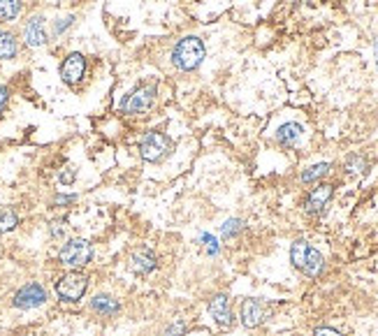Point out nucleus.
<instances>
[{"instance_id": "f257e3e1", "label": "nucleus", "mask_w": 378, "mask_h": 336, "mask_svg": "<svg viewBox=\"0 0 378 336\" xmlns=\"http://www.w3.org/2000/svg\"><path fill=\"white\" fill-rule=\"evenodd\" d=\"M204 56H206V47H204L202 38H198V35H186V38H181L172 47L169 60H172V65L179 72H195L200 65H202Z\"/></svg>"}, {"instance_id": "f03ea898", "label": "nucleus", "mask_w": 378, "mask_h": 336, "mask_svg": "<svg viewBox=\"0 0 378 336\" xmlns=\"http://www.w3.org/2000/svg\"><path fill=\"white\" fill-rule=\"evenodd\" d=\"M290 262L309 278H318L322 274V269H325V260H322L320 250H316L314 246H309V243L302 239L290 246Z\"/></svg>"}, {"instance_id": "7ed1b4c3", "label": "nucleus", "mask_w": 378, "mask_h": 336, "mask_svg": "<svg viewBox=\"0 0 378 336\" xmlns=\"http://www.w3.org/2000/svg\"><path fill=\"white\" fill-rule=\"evenodd\" d=\"M139 158L146 163H163L174 151V142L161 130H149L137 144Z\"/></svg>"}, {"instance_id": "20e7f679", "label": "nucleus", "mask_w": 378, "mask_h": 336, "mask_svg": "<svg viewBox=\"0 0 378 336\" xmlns=\"http://www.w3.org/2000/svg\"><path fill=\"white\" fill-rule=\"evenodd\" d=\"M93 260V243L88 239H68L58 250V262L65 269H84Z\"/></svg>"}, {"instance_id": "39448f33", "label": "nucleus", "mask_w": 378, "mask_h": 336, "mask_svg": "<svg viewBox=\"0 0 378 336\" xmlns=\"http://www.w3.org/2000/svg\"><path fill=\"white\" fill-rule=\"evenodd\" d=\"M88 290V276L79 269H70L68 274H63L56 280V295L60 302H68V304H77L82 302L84 295Z\"/></svg>"}, {"instance_id": "423d86ee", "label": "nucleus", "mask_w": 378, "mask_h": 336, "mask_svg": "<svg viewBox=\"0 0 378 336\" xmlns=\"http://www.w3.org/2000/svg\"><path fill=\"white\" fill-rule=\"evenodd\" d=\"M156 97H158V88L154 84H144V86H137L135 91H130V93L121 100L119 109H121V114H126V116L144 114L156 105Z\"/></svg>"}, {"instance_id": "0eeeda50", "label": "nucleus", "mask_w": 378, "mask_h": 336, "mask_svg": "<svg viewBox=\"0 0 378 336\" xmlns=\"http://www.w3.org/2000/svg\"><path fill=\"white\" fill-rule=\"evenodd\" d=\"M45 302H47V290H45V285L38 283V280H30V283L21 285V288L14 292V297H12V304L21 311L38 309Z\"/></svg>"}, {"instance_id": "6e6552de", "label": "nucleus", "mask_w": 378, "mask_h": 336, "mask_svg": "<svg viewBox=\"0 0 378 336\" xmlns=\"http://www.w3.org/2000/svg\"><path fill=\"white\" fill-rule=\"evenodd\" d=\"M86 56L79 51H72L68 56L63 58V63H60V79H63L68 86H77V84L84 82V77H86Z\"/></svg>"}, {"instance_id": "1a4fd4ad", "label": "nucleus", "mask_w": 378, "mask_h": 336, "mask_svg": "<svg viewBox=\"0 0 378 336\" xmlns=\"http://www.w3.org/2000/svg\"><path fill=\"white\" fill-rule=\"evenodd\" d=\"M49 42V35H47V23H45V16L35 14L30 16L23 26V45L28 49H40L45 47Z\"/></svg>"}, {"instance_id": "9d476101", "label": "nucleus", "mask_w": 378, "mask_h": 336, "mask_svg": "<svg viewBox=\"0 0 378 336\" xmlns=\"http://www.w3.org/2000/svg\"><path fill=\"white\" fill-rule=\"evenodd\" d=\"M209 315L213 317L218 327L230 329L235 325V313L233 307H230V297L228 295H213L209 299Z\"/></svg>"}, {"instance_id": "9b49d317", "label": "nucleus", "mask_w": 378, "mask_h": 336, "mask_svg": "<svg viewBox=\"0 0 378 336\" xmlns=\"http://www.w3.org/2000/svg\"><path fill=\"white\" fill-rule=\"evenodd\" d=\"M332 195H334V186H330V183H318V186L309 193L307 202H304V209H307V213H311V216H318V213L325 211V206L330 204Z\"/></svg>"}, {"instance_id": "f8f14e48", "label": "nucleus", "mask_w": 378, "mask_h": 336, "mask_svg": "<svg viewBox=\"0 0 378 336\" xmlns=\"http://www.w3.org/2000/svg\"><path fill=\"white\" fill-rule=\"evenodd\" d=\"M265 315H267V311L260 299L248 297L241 302V325L244 327H248V329L260 327L262 322H265Z\"/></svg>"}, {"instance_id": "ddd939ff", "label": "nucleus", "mask_w": 378, "mask_h": 336, "mask_svg": "<svg viewBox=\"0 0 378 336\" xmlns=\"http://www.w3.org/2000/svg\"><path fill=\"white\" fill-rule=\"evenodd\" d=\"M158 267V258L156 253L151 248H135L130 255V269L137 274V276H146V274H151L154 269Z\"/></svg>"}, {"instance_id": "4468645a", "label": "nucleus", "mask_w": 378, "mask_h": 336, "mask_svg": "<svg viewBox=\"0 0 378 336\" xmlns=\"http://www.w3.org/2000/svg\"><path fill=\"white\" fill-rule=\"evenodd\" d=\"M88 307H91V311H93V313L105 315V317L117 315L119 311H121L119 299H114L112 295H95V297L88 302Z\"/></svg>"}, {"instance_id": "2eb2a0df", "label": "nucleus", "mask_w": 378, "mask_h": 336, "mask_svg": "<svg viewBox=\"0 0 378 336\" xmlns=\"http://www.w3.org/2000/svg\"><path fill=\"white\" fill-rule=\"evenodd\" d=\"M304 128L300 123H283L276 130V142L281 146H295L302 139Z\"/></svg>"}, {"instance_id": "dca6fc26", "label": "nucleus", "mask_w": 378, "mask_h": 336, "mask_svg": "<svg viewBox=\"0 0 378 336\" xmlns=\"http://www.w3.org/2000/svg\"><path fill=\"white\" fill-rule=\"evenodd\" d=\"M19 53V42H16L14 33L10 30H0V60H12Z\"/></svg>"}, {"instance_id": "f3484780", "label": "nucleus", "mask_w": 378, "mask_h": 336, "mask_svg": "<svg viewBox=\"0 0 378 336\" xmlns=\"http://www.w3.org/2000/svg\"><path fill=\"white\" fill-rule=\"evenodd\" d=\"M330 169H332L330 163H316V165H311V167L304 169L300 179H302V183H316L318 179H322V176L330 174Z\"/></svg>"}, {"instance_id": "a211bd4d", "label": "nucleus", "mask_w": 378, "mask_h": 336, "mask_svg": "<svg viewBox=\"0 0 378 336\" xmlns=\"http://www.w3.org/2000/svg\"><path fill=\"white\" fill-rule=\"evenodd\" d=\"M23 0H0V23L14 21L21 14Z\"/></svg>"}, {"instance_id": "6ab92c4d", "label": "nucleus", "mask_w": 378, "mask_h": 336, "mask_svg": "<svg viewBox=\"0 0 378 336\" xmlns=\"http://www.w3.org/2000/svg\"><path fill=\"white\" fill-rule=\"evenodd\" d=\"M16 225H19V216H16V211L10 209V206L0 204V235L16 230Z\"/></svg>"}, {"instance_id": "aec40b11", "label": "nucleus", "mask_w": 378, "mask_h": 336, "mask_svg": "<svg viewBox=\"0 0 378 336\" xmlns=\"http://www.w3.org/2000/svg\"><path fill=\"white\" fill-rule=\"evenodd\" d=\"M244 230V221L241 218H228L223 225H221V237L223 239H233L239 232Z\"/></svg>"}, {"instance_id": "412c9836", "label": "nucleus", "mask_w": 378, "mask_h": 336, "mask_svg": "<svg viewBox=\"0 0 378 336\" xmlns=\"http://www.w3.org/2000/svg\"><path fill=\"white\" fill-rule=\"evenodd\" d=\"M367 167H369V163L364 156H351L349 160H346V169H349L351 174H362V172H367Z\"/></svg>"}, {"instance_id": "4be33fe9", "label": "nucleus", "mask_w": 378, "mask_h": 336, "mask_svg": "<svg viewBox=\"0 0 378 336\" xmlns=\"http://www.w3.org/2000/svg\"><path fill=\"white\" fill-rule=\"evenodd\" d=\"M200 241H202V246L206 250V255H218L221 253V246H218V239L213 235H209V232H202L200 235Z\"/></svg>"}, {"instance_id": "5701e85b", "label": "nucleus", "mask_w": 378, "mask_h": 336, "mask_svg": "<svg viewBox=\"0 0 378 336\" xmlns=\"http://www.w3.org/2000/svg\"><path fill=\"white\" fill-rule=\"evenodd\" d=\"M72 26H75V14H68V16H60V19L54 21V35H63L65 30H70Z\"/></svg>"}, {"instance_id": "b1692460", "label": "nucleus", "mask_w": 378, "mask_h": 336, "mask_svg": "<svg viewBox=\"0 0 378 336\" xmlns=\"http://www.w3.org/2000/svg\"><path fill=\"white\" fill-rule=\"evenodd\" d=\"M186 329H188L186 320H174L172 325L165 329V336H186Z\"/></svg>"}, {"instance_id": "393cba45", "label": "nucleus", "mask_w": 378, "mask_h": 336, "mask_svg": "<svg viewBox=\"0 0 378 336\" xmlns=\"http://www.w3.org/2000/svg\"><path fill=\"white\" fill-rule=\"evenodd\" d=\"M75 202H77V195L75 193H58L56 195V197H54V206H58V209H60V206H70V204H75Z\"/></svg>"}, {"instance_id": "a878e982", "label": "nucleus", "mask_w": 378, "mask_h": 336, "mask_svg": "<svg viewBox=\"0 0 378 336\" xmlns=\"http://www.w3.org/2000/svg\"><path fill=\"white\" fill-rule=\"evenodd\" d=\"M65 230H68V225H65V221H54L51 225H49V232H51L54 239H63V237H65Z\"/></svg>"}, {"instance_id": "bb28decb", "label": "nucleus", "mask_w": 378, "mask_h": 336, "mask_svg": "<svg viewBox=\"0 0 378 336\" xmlns=\"http://www.w3.org/2000/svg\"><path fill=\"white\" fill-rule=\"evenodd\" d=\"M77 179V172H75V167H65L63 172L58 174V181H60V186H72Z\"/></svg>"}, {"instance_id": "cd10ccee", "label": "nucleus", "mask_w": 378, "mask_h": 336, "mask_svg": "<svg viewBox=\"0 0 378 336\" xmlns=\"http://www.w3.org/2000/svg\"><path fill=\"white\" fill-rule=\"evenodd\" d=\"M10 95H12V91H10V86H0V119H3L5 109H8V102H10Z\"/></svg>"}, {"instance_id": "c85d7f7f", "label": "nucleus", "mask_w": 378, "mask_h": 336, "mask_svg": "<svg viewBox=\"0 0 378 336\" xmlns=\"http://www.w3.org/2000/svg\"><path fill=\"white\" fill-rule=\"evenodd\" d=\"M314 336H344V334L337 332V329H332V327H316Z\"/></svg>"}, {"instance_id": "c756f323", "label": "nucleus", "mask_w": 378, "mask_h": 336, "mask_svg": "<svg viewBox=\"0 0 378 336\" xmlns=\"http://www.w3.org/2000/svg\"><path fill=\"white\" fill-rule=\"evenodd\" d=\"M376 65H378V40H376Z\"/></svg>"}]
</instances>
